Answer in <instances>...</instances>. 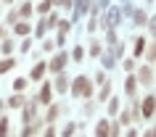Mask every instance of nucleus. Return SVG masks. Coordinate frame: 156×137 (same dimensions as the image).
Returning a JSON list of instances; mask_svg holds the SVG:
<instances>
[{
    "mask_svg": "<svg viewBox=\"0 0 156 137\" xmlns=\"http://www.w3.org/2000/svg\"><path fill=\"white\" fill-rule=\"evenodd\" d=\"M72 92L74 98H85V100H90L93 98V84L87 77H77V79L72 82Z\"/></svg>",
    "mask_w": 156,
    "mask_h": 137,
    "instance_id": "obj_1",
    "label": "nucleus"
},
{
    "mask_svg": "<svg viewBox=\"0 0 156 137\" xmlns=\"http://www.w3.org/2000/svg\"><path fill=\"white\" fill-rule=\"evenodd\" d=\"M154 111H156V98H154V95L143 98V105H140V113H143V119H151V116H154Z\"/></svg>",
    "mask_w": 156,
    "mask_h": 137,
    "instance_id": "obj_2",
    "label": "nucleus"
},
{
    "mask_svg": "<svg viewBox=\"0 0 156 137\" xmlns=\"http://www.w3.org/2000/svg\"><path fill=\"white\" fill-rule=\"evenodd\" d=\"M66 58H69L66 53H58V56H56V58H53V61L48 63V69H50L53 74H61V71H64V66H66Z\"/></svg>",
    "mask_w": 156,
    "mask_h": 137,
    "instance_id": "obj_3",
    "label": "nucleus"
},
{
    "mask_svg": "<svg viewBox=\"0 0 156 137\" xmlns=\"http://www.w3.org/2000/svg\"><path fill=\"white\" fill-rule=\"evenodd\" d=\"M50 98H53V87H50V82H45V84H42V90H40V95H37V103L50 105V103H53Z\"/></svg>",
    "mask_w": 156,
    "mask_h": 137,
    "instance_id": "obj_4",
    "label": "nucleus"
},
{
    "mask_svg": "<svg viewBox=\"0 0 156 137\" xmlns=\"http://www.w3.org/2000/svg\"><path fill=\"white\" fill-rule=\"evenodd\" d=\"M45 71H48V63H42V61H40V63H34V66H32V74H29V79L40 82L42 77H45Z\"/></svg>",
    "mask_w": 156,
    "mask_h": 137,
    "instance_id": "obj_5",
    "label": "nucleus"
},
{
    "mask_svg": "<svg viewBox=\"0 0 156 137\" xmlns=\"http://www.w3.org/2000/svg\"><path fill=\"white\" fill-rule=\"evenodd\" d=\"M37 100V98H34ZM34 100H27V105H24V124H32V116L37 113V103Z\"/></svg>",
    "mask_w": 156,
    "mask_h": 137,
    "instance_id": "obj_6",
    "label": "nucleus"
},
{
    "mask_svg": "<svg viewBox=\"0 0 156 137\" xmlns=\"http://www.w3.org/2000/svg\"><path fill=\"white\" fill-rule=\"evenodd\" d=\"M138 82H140V84H151V82H154V71H151V66H140Z\"/></svg>",
    "mask_w": 156,
    "mask_h": 137,
    "instance_id": "obj_7",
    "label": "nucleus"
},
{
    "mask_svg": "<svg viewBox=\"0 0 156 137\" xmlns=\"http://www.w3.org/2000/svg\"><path fill=\"white\" fill-rule=\"evenodd\" d=\"M119 19H122V16H119V11H116V8H111L106 19H101V26H114L116 21H119Z\"/></svg>",
    "mask_w": 156,
    "mask_h": 137,
    "instance_id": "obj_8",
    "label": "nucleus"
},
{
    "mask_svg": "<svg viewBox=\"0 0 156 137\" xmlns=\"http://www.w3.org/2000/svg\"><path fill=\"white\" fill-rule=\"evenodd\" d=\"M95 137H111V127H108L106 119L98 121V127H95Z\"/></svg>",
    "mask_w": 156,
    "mask_h": 137,
    "instance_id": "obj_9",
    "label": "nucleus"
},
{
    "mask_svg": "<svg viewBox=\"0 0 156 137\" xmlns=\"http://www.w3.org/2000/svg\"><path fill=\"white\" fill-rule=\"evenodd\" d=\"M135 90H138V77H127V82H124V92H127V95L130 98H135Z\"/></svg>",
    "mask_w": 156,
    "mask_h": 137,
    "instance_id": "obj_10",
    "label": "nucleus"
},
{
    "mask_svg": "<svg viewBox=\"0 0 156 137\" xmlns=\"http://www.w3.org/2000/svg\"><path fill=\"white\" fill-rule=\"evenodd\" d=\"M8 105H11V108H24V105H27V98L16 92V95H11V98H8Z\"/></svg>",
    "mask_w": 156,
    "mask_h": 137,
    "instance_id": "obj_11",
    "label": "nucleus"
},
{
    "mask_svg": "<svg viewBox=\"0 0 156 137\" xmlns=\"http://www.w3.org/2000/svg\"><path fill=\"white\" fill-rule=\"evenodd\" d=\"M56 90H58V92H66V90H69V77L58 74V77H56Z\"/></svg>",
    "mask_w": 156,
    "mask_h": 137,
    "instance_id": "obj_12",
    "label": "nucleus"
},
{
    "mask_svg": "<svg viewBox=\"0 0 156 137\" xmlns=\"http://www.w3.org/2000/svg\"><path fill=\"white\" fill-rule=\"evenodd\" d=\"M40 127H42V124H27L24 132H21V137H34L37 132H40Z\"/></svg>",
    "mask_w": 156,
    "mask_h": 137,
    "instance_id": "obj_13",
    "label": "nucleus"
},
{
    "mask_svg": "<svg viewBox=\"0 0 156 137\" xmlns=\"http://www.w3.org/2000/svg\"><path fill=\"white\" fill-rule=\"evenodd\" d=\"M135 24H138V26H146L148 24V13H146V11H135Z\"/></svg>",
    "mask_w": 156,
    "mask_h": 137,
    "instance_id": "obj_14",
    "label": "nucleus"
},
{
    "mask_svg": "<svg viewBox=\"0 0 156 137\" xmlns=\"http://www.w3.org/2000/svg\"><path fill=\"white\" fill-rule=\"evenodd\" d=\"M143 53H146V40H143V37H138V40H135V58H140Z\"/></svg>",
    "mask_w": 156,
    "mask_h": 137,
    "instance_id": "obj_15",
    "label": "nucleus"
},
{
    "mask_svg": "<svg viewBox=\"0 0 156 137\" xmlns=\"http://www.w3.org/2000/svg\"><path fill=\"white\" fill-rule=\"evenodd\" d=\"M13 32L16 34H29V24H27V21H16V24H13Z\"/></svg>",
    "mask_w": 156,
    "mask_h": 137,
    "instance_id": "obj_16",
    "label": "nucleus"
},
{
    "mask_svg": "<svg viewBox=\"0 0 156 137\" xmlns=\"http://www.w3.org/2000/svg\"><path fill=\"white\" fill-rule=\"evenodd\" d=\"M34 13V8H32V3H24L21 8H19V16H24V19H29Z\"/></svg>",
    "mask_w": 156,
    "mask_h": 137,
    "instance_id": "obj_17",
    "label": "nucleus"
},
{
    "mask_svg": "<svg viewBox=\"0 0 156 137\" xmlns=\"http://www.w3.org/2000/svg\"><path fill=\"white\" fill-rule=\"evenodd\" d=\"M13 63H16V61H13V58H5V61H0V74H5V71H11V69H13Z\"/></svg>",
    "mask_w": 156,
    "mask_h": 137,
    "instance_id": "obj_18",
    "label": "nucleus"
},
{
    "mask_svg": "<svg viewBox=\"0 0 156 137\" xmlns=\"http://www.w3.org/2000/svg\"><path fill=\"white\" fill-rule=\"evenodd\" d=\"M50 8H53V0H42L37 5V13H50Z\"/></svg>",
    "mask_w": 156,
    "mask_h": 137,
    "instance_id": "obj_19",
    "label": "nucleus"
},
{
    "mask_svg": "<svg viewBox=\"0 0 156 137\" xmlns=\"http://www.w3.org/2000/svg\"><path fill=\"white\" fill-rule=\"evenodd\" d=\"M56 116H58V105H50V108H48V116H45V121H48V124H53V121H56Z\"/></svg>",
    "mask_w": 156,
    "mask_h": 137,
    "instance_id": "obj_20",
    "label": "nucleus"
},
{
    "mask_svg": "<svg viewBox=\"0 0 156 137\" xmlns=\"http://www.w3.org/2000/svg\"><path fill=\"white\" fill-rule=\"evenodd\" d=\"M82 56H85V50H82V48H80V45H77V48H74V50H72V61H77V63H80V61H85V58H82Z\"/></svg>",
    "mask_w": 156,
    "mask_h": 137,
    "instance_id": "obj_21",
    "label": "nucleus"
},
{
    "mask_svg": "<svg viewBox=\"0 0 156 137\" xmlns=\"http://www.w3.org/2000/svg\"><path fill=\"white\" fill-rule=\"evenodd\" d=\"M146 58L148 61H156V42H151V45L146 48Z\"/></svg>",
    "mask_w": 156,
    "mask_h": 137,
    "instance_id": "obj_22",
    "label": "nucleus"
},
{
    "mask_svg": "<svg viewBox=\"0 0 156 137\" xmlns=\"http://www.w3.org/2000/svg\"><path fill=\"white\" fill-rule=\"evenodd\" d=\"M108 92H111V84L106 82V84L101 87V92H98V100H106V98H108Z\"/></svg>",
    "mask_w": 156,
    "mask_h": 137,
    "instance_id": "obj_23",
    "label": "nucleus"
},
{
    "mask_svg": "<svg viewBox=\"0 0 156 137\" xmlns=\"http://www.w3.org/2000/svg\"><path fill=\"white\" fill-rule=\"evenodd\" d=\"M74 127H77V124H74V121H69V124L64 127V132H61V137H72V135H74Z\"/></svg>",
    "mask_w": 156,
    "mask_h": 137,
    "instance_id": "obj_24",
    "label": "nucleus"
},
{
    "mask_svg": "<svg viewBox=\"0 0 156 137\" xmlns=\"http://www.w3.org/2000/svg\"><path fill=\"white\" fill-rule=\"evenodd\" d=\"M108 113H111V116H116V113H119V100H111V103H108Z\"/></svg>",
    "mask_w": 156,
    "mask_h": 137,
    "instance_id": "obj_25",
    "label": "nucleus"
},
{
    "mask_svg": "<svg viewBox=\"0 0 156 137\" xmlns=\"http://www.w3.org/2000/svg\"><path fill=\"white\" fill-rule=\"evenodd\" d=\"M0 137H8V119H0Z\"/></svg>",
    "mask_w": 156,
    "mask_h": 137,
    "instance_id": "obj_26",
    "label": "nucleus"
},
{
    "mask_svg": "<svg viewBox=\"0 0 156 137\" xmlns=\"http://www.w3.org/2000/svg\"><path fill=\"white\" fill-rule=\"evenodd\" d=\"M3 53H5V56L13 53V40H3Z\"/></svg>",
    "mask_w": 156,
    "mask_h": 137,
    "instance_id": "obj_27",
    "label": "nucleus"
},
{
    "mask_svg": "<svg viewBox=\"0 0 156 137\" xmlns=\"http://www.w3.org/2000/svg\"><path fill=\"white\" fill-rule=\"evenodd\" d=\"M90 56H93V58L101 56V45H98V42H93V45H90Z\"/></svg>",
    "mask_w": 156,
    "mask_h": 137,
    "instance_id": "obj_28",
    "label": "nucleus"
},
{
    "mask_svg": "<svg viewBox=\"0 0 156 137\" xmlns=\"http://www.w3.org/2000/svg\"><path fill=\"white\" fill-rule=\"evenodd\" d=\"M130 119H132V116H130L127 111H122V113H119V124H130Z\"/></svg>",
    "mask_w": 156,
    "mask_h": 137,
    "instance_id": "obj_29",
    "label": "nucleus"
},
{
    "mask_svg": "<svg viewBox=\"0 0 156 137\" xmlns=\"http://www.w3.org/2000/svg\"><path fill=\"white\" fill-rule=\"evenodd\" d=\"M45 29H48V21H40V24H37V37H42Z\"/></svg>",
    "mask_w": 156,
    "mask_h": 137,
    "instance_id": "obj_30",
    "label": "nucleus"
},
{
    "mask_svg": "<svg viewBox=\"0 0 156 137\" xmlns=\"http://www.w3.org/2000/svg\"><path fill=\"white\" fill-rule=\"evenodd\" d=\"M103 66H106V69L114 66V53H111V56H103Z\"/></svg>",
    "mask_w": 156,
    "mask_h": 137,
    "instance_id": "obj_31",
    "label": "nucleus"
},
{
    "mask_svg": "<svg viewBox=\"0 0 156 137\" xmlns=\"http://www.w3.org/2000/svg\"><path fill=\"white\" fill-rule=\"evenodd\" d=\"M95 82H98V84H106V74H103V71H98V74H95Z\"/></svg>",
    "mask_w": 156,
    "mask_h": 137,
    "instance_id": "obj_32",
    "label": "nucleus"
},
{
    "mask_svg": "<svg viewBox=\"0 0 156 137\" xmlns=\"http://www.w3.org/2000/svg\"><path fill=\"white\" fill-rule=\"evenodd\" d=\"M27 87V79H16L13 82V90H24Z\"/></svg>",
    "mask_w": 156,
    "mask_h": 137,
    "instance_id": "obj_33",
    "label": "nucleus"
},
{
    "mask_svg": "<svg viewBox=\"0 0 156 137\" xmlns=\"http://www.w3.org/2000/svg\"><path fill=\"white\" fill-rule=\"evenodd\" d=\"M48 26H58V16H56V13H50V16H48Z\"/></svg>",
    "mask_w": 156,
    "mask_h": 137,
    "instance_id": "obj_34",
    "label": "nucleus"
},
{
    "mask_svg": "<svg viewBox=\"0 0 156 137\" xmlns=\"http://www.w3.org/2000/svg\"><path fill=\"white\" fill-rule=\"evenodd\" d=\"M53 3H56V5H61V8H69V5H72V0H53Z\"/></svg>",
    "mask_w": 156,
    "mask_h": 137,
    "instance_id": "obj_35",
    "label": "nucleus"
},
{
    "mask_svg": "<svg viewBox=\"0 0 156 137\" xmlns=\"http://www.w3.org/2000/svg\"><path fill=\"white\" fill-rule=\"evenodd\" d=\"M29 48H32V40H24V42H21V50H24V53H27Z\"/></svg>",
    "mask_w": 156,
    "mask_h": 137,
    "instance_id": "obj_36",
    "label": "nucleus"
},
{
    "mask_svg": "<svg viewBox=\"0 0 156 137\" xmlns=\"http://www.w3.org/2000/svg\"><path fill=\"white\" fill-rule=\"evenodd\" d=\"M111 137H119V124H111Z\"/></svg>",
    "mask_w": 156,
    "mask_h": 137,
    "instance_id": "obj_37",
    "label": "nucleus"
},
{
    "mask_svg": "<svg viewBox=\"0 0 156 137\" xmlns=\"http://www.w3.org/2000/svg\"><path fill=\"white\" fill-rule=\"evenodd\" d=\"M42 137H56V129H53V127H48V129H45V135H42Z\"/></svg>",
    "mask_w": 156,
    "mask_h": 137,
    "instance_id": "obj_38",
    "label": "nucleus"
},
{
    "mask_svg": "<svg viewBox=\"0 0 156 137\" xmlns=\"http://www.w3.org/2000/svg\"><path fill=\"white\" fill-rule=\"evenodd\" d=\"M148 24H151V32H154V37H156V16L151 19V21H148Z\"/></svg>",
    "mask_w": 156,
    "mask_h": 137,
    "instance_id": "obj_39",
    "label": "nucleus"
},
{
    "mask_svg": "<svg viewBox=\"0 0 156 137\" xmlns=\"http://www.w3.org/2000/svg\"><path fill=\"white\" fill-rule=\"evenodd\" d=\"M106 3H108V0H98V3H95V8L101 11V8H103V5H106Z\"/></svg>",
    "mask_w": 156,
    "mask_h": 137,
    "instance_id": "obj_40",
    "label": "nucleus"
},
{
    "mask_svg": "<svg viewBox=\"0 0 156 137\" xmlns=\"http://www.w3.org/2000/svg\"><path fill=\"white\" fill-rule=\"evenodd\" d=\"M127 137H138V132H135V129H130V132H127Z\"/></svg>",
    "mask_w": 156,
    "mask_h": 137,
    "instance_id": "obj_41",
    "label": "nucleus"
},
{
    "mask_svg": "<svg viewBox=\"0 0 156 137\" xmlns=\"http://www.w3.org/2000/svg\"><path fill=\"white\" fill-rule=\"evenodd\" d=\"M143 137H156V135H154V129H151V132H146V135H143Z\"/></svg>",
    "mask_w": 156,
    "mask_h": 137,
    "instance_id": "obj_42",
    "label": "nucleus"
},
{
    "mask_svg": "<svg viewBox=\"0 0 156 137\" xmlns=\"http://www.w3.org/2000/svg\"><path fill=\"white\" fill-rule=\"evenodd\" d=\"M3 34H5V29H3V26H0V37H3Z\"/></svg>",
    "mask_w": 156,
    "mask_h": 137,
    "instance_id": "obj_43",
    "label": "nucleus"
},
{
    "mask_svg": "<svg viewBox=\"0 0 156 137\" xmlns=\"http://www.w3.org/2000/svg\"><path fill=\"white\" fill-rule=\"evenodd\" d=\"M3 3H13V0H3Z\"/></svg>",
    "mask_w": 156,
    "mask_h": 137,
    "instance_id": "obj_44",
    "label": "nucleus"
},
{
    "mask_svg": "<svg viewBox=\"0 0 156 137\" xmlns=\"http://www.w3.org/2000/svg\"><path fill=\"white\" fill-rule=\"evenodd\" d=\"M154 135H156V127H154Z\"/></svg>",
    "mask_w": 156,
    "mask_h": 137,
    "instance_id": "obj_45",
    "label": "nucleus"
},
{
    "mask_svg": "<svg viewBox=\"0 0 156 137\" xmlns=\"http://www.w3.org/2000/svg\"><path fill=\"white\" fill-rule=\"evenodd\" d=\"M0 108H3V103H0Z\"/></svg>",
    "mask_w": 156,
    "mask_h": 137,
    "instance_id": "obj_46",
    "label": "nucleus"
}]
</instances>
